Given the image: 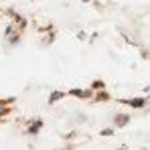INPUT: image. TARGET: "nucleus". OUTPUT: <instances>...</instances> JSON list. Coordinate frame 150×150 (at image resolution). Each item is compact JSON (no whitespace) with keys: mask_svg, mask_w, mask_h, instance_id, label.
<instances>
[{"mask_svg":"<svg viewBox=\"0 0 150 150\" xmlns=\"http://www.w3.org/2000/svg\"><path fill=\"white\" fill-rule=\"evenodd\" d=\"M10 110H12V105H0V116H6V114H10Z\"/></svg>","mask_w":150,"mask_h":150,"instance_id":"f8f14e48","label":"nucleus"},{"mask_svg":"<svg viewBox=\"0 0 150 150\" xmlns=\"http://www.w3.org/2000/svg\"><path fill=\"white\" fill-rule=\"evenodd\" d=\"M112 96L105 91V89H100V91H93V101H110Z\"/></svg>","mask_w":150,"mask_h":150,"instance_id":"6e6552de","label":"nucleus"},{"mask_svg":"<svg viewBox=\"0 0 150 150\" xmlns=\"http://www.w3.org/2000/svg\"><path fill=\"white\" fill-rule=\"evenodd\" d=\"M100 134H101V136H114L116 132H114V128H103Z\"/></svg>","mask_w":150,"mask_h":150,"instance_id":"ddd939ff","label":"nucleus"},{"mask_svg":"<svg viewBox=\"0 0 150 150\" xmlns=\"http://www.w3.org/2000/svg\"><path fill=\"white\" fill-rule=\"evenodd\" d=\"M21 28L18 26H14V25H8L6 26V30H4V35H6V39H8V43L12 45V47H16L18 43H21Z\"/></svg>","mask_w":150,"mask_h":150,"instance_id":"f257e3e1","label":"nucleus"},{"mask_svg":"<svg viewBox=\"0 0 150 150\" xmlns=\"http://www.w3.org/2000/svg\"><path fill=\"white\" fill-rule=\"evenodd\" d=\"M43 126H45L43 118H33V120L26 124V134H28V136H37V134L43 130Z\"/></svg>","mask_w":150,"mask_h":150,"instance_id":"20e7f679","label":"nucleus"},{"mask_svg":"<svg viewBox=\"0 0 150 150\" xmlns=\"http://www.w3.org/2000/svg\"><path fill=\"white\" fill-rule=\"evenodd\" d=\"M144 91H148V93H150V85H148V87H144Z\"/></svg>","mask_w":150,"mask_h":150,"instance_id":"2eb2a0df","label":"nucleus"},{"mask_svg":"<svg viewBox=\"0 0 150 150\" xmlns=\"http://www.w3.org/2000/svg\"><path fill=\"white\" fill-rule=\"evenodd\" d=\"M8 16H10V18H12V21L16 23V26H18L21 30H25L26 25H28V23H26V18H25V16H21V14H18V12H16L14 8H8Z\"/></svg>","mask_w":150,"mask_h":150,"instance_id":"39448f33","label":"nucleus"},{"mask_svg":"<svg viewBox=\"0 0 150 150\" xmlns=\"http://www.w3.org/2000/svg\"><path fill=\"white\" fill-rule=\"evenodd\" d=\"M67 96H71V98H77V100H91V98H93V89H91V87H89V89L71 87V89L67 91Z\"/></svg>","mask_w":150,"mask_h":150,"instance_id":"7ed1b4c3","label":"nucleus"},{"mask_svg":"<svg viewBox=\"0 0 150 150\" xmlns=\"http://www.w3.org/2000/svg\"><path fill=\"white\" fill-rule=\"evenodd\" d=\"M120 103H124V105H130L132 110H142V108H146L148 105L150 98H128V100H118Z\"/></svg>","mask_w":150,"mask_h":150,"instance_id":"f03ea898","label":"nucleus"},{"mask_svg":"<svg viewBox=\"0 0 150 150\" xmlns=\"http://www.w3.org/2000/svg\"><path fill=\"white\" fill-rule=\"evenodd\" d=\"M55 37H57V33H53V30H49V37L43 41V45H51L53 41H55Z\"/></svg>","mask_w":150,"mask_h":150,"instance_id":"9b49d317","label":"nucleus"},{"mask_svg":"<svg viewBox=\"0 0 150 150\" xmlns=\"http://www.w3.org/2000/svg\"><path fill=\"white\" fill-rule=\"evenodd\" d=\"M77 37H79L81 41H85V39H87V33H83V30H79V33H77Z\"/></svg>","mask_w":150,"mask_h":150,"instance_id":"4468645a","label":"nucleus"},{"mask_svg":"<svg viewBox=\"0 0 150 150\" xmlns=\"http://www.w3.org/2000/svg\"><path fill=\"white\" fill-rule=\"evenodd\" d=\"M81 2H93V0H81Z\"/></svg>","mask_w":150,"mask_h":150,"instance_id":"dca6fc26","label":"nucleus"},{"mask_svg":"<svg viewBox=\"0 0 150 150\" xmlns=\"http://www.w3.org/2000/svg\"><path fill=\"white\" fill-rule=\"evenodd\" d=\"M16 98H0V105H12Z\"/></svg>","mask_w":150,"mask_h":150,"instance_id":"9d476101","label":"nucleus"},{"mask_svg":"<svg viewBox=\"0 0 150 150\" xmlns=\"http://www.w3.org/2000/svg\"><path fill=\"white\" fill-rule=\"evenodd\" d=\"M67 96V91H61V89H55V91H51L49 93V105H53V103H57V101H61L63 98Z\"/></svg>","mask_w":150,"mask_h":150,"instance_id":"423d86ee","label":"nucleus"},{"mask_svg":"<svg viewBox=\"0 0 150 150\" xmlns=\"http://www.w3.org/2000/svg\"><path fill=\"white\" fill-rule=\"evenodd\" d=\"M128 122H130V114H118V116H114V126L116 128H124Z\"/></svg>","mask_w":150,"mask_h":150,"instance_id":"0eeeda50","label":"nucleus"},{"mask_svg":"<svg viewBox=\"0 0 150 150\" xmlns=\"http://www.w3.org/2000/svg\"><path fill=\"white\" fill-rule=\"evenodd\" d=\"M93 91H100V89H105V81H101V79H96V81H91V85H89Z\"/></svg>","mask_w":150,"mask_h":150,"instance_id":"1a4fd4ad","label":"nucleus"}]
</instances>
